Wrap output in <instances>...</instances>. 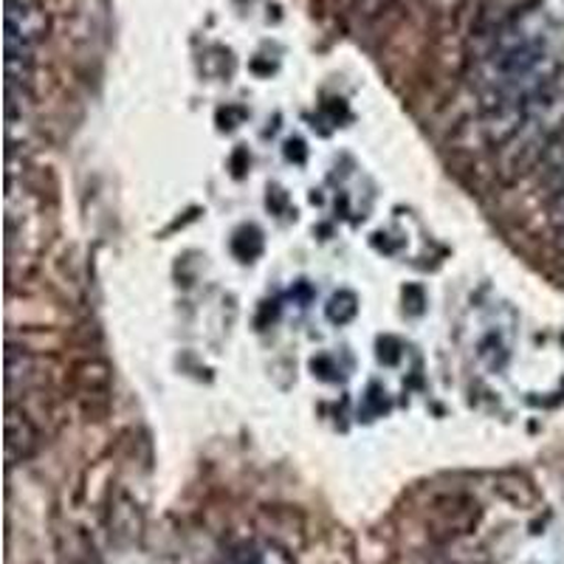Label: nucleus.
Listing matches in <instances>:
<instances>
[{
	"label": "nucleus",
	"mask_w": 564,
	"mask_h": 564,
	"mask_svg": "<svg viewBox=\"0 0 564 564\" xmlns=\"http://www.w3.org/2000/svg\"><path fill=\"white\" fill-rule=\"evenodd\" d=\"M558 133H564V68H558L556 77L528 99L525 122L497 153L500 178L511 184L533 173Z\"/></svg>",
	"instance_id": "f257e3e1"
},
{
	"label": "nucleus",
	"mask_w": 564,
	"mask_h": 564,
	"mask_svg": "<svg viewBox=\"0 0 564 564\" xmlns=\"http://www.w3.org/2000/svg\"><path fill=\"white\" fill-rule=\"evenodd\" d=\"M7 90H26L32 94L34 59H37L40 43L48 34V14L40 0H7Z\"/></svg>",
	"instance_id": "f03ea898"
},
{
	"label": "nucleus",
	"mask_w": 564,
	"mask_h": 564,
	"mask_svg": "<svg viewBox=\"0 0 564 564\" xmlns=\"http://www.w3.org/2000/svg\"><path fill=\"white\" fill-rule=\"evenodd\" d=\"M477 520H480V506H477L471 497L455 491V494H443L426 511V522H430V539L432 542H455V539L466 536V533L475 531Z\"/></svg>",
	"instance_id": "7ed1b4c3"
},
{
	"label": "nucleus",
	"mask_w": 564,
	"mask_h": 564,
	"mask_svg": "<svg viewBox=\"0 0 564 564\" xmlns=\"http://www.w3.org/2000/svg\"><path fill=\"white\" fill-rule=\"evenodd\" d=\"M110 384H113V379H110L108 361L90 359L79 367V372H77L79 401H83L85 412H88L90 417H99L108 412Z\"/></svg>",
	"instance_id": "20e7f679"
},
{
	"label": "nucleus",
	"mask_w": 564,
	"mask_h": 564,
	"mask_svg": "<svg viewBox=\"0 0 564 564\" xmlns=\"http://www.w3.org/2000/svg\"><path fill=\"white\" fill-rule=\"evenodd\" d=\"M40 432L32 417L18 404H7V460L9 466L26 463L37 452Z\"/></svg>",
	"instance_id": "39448f33"
},
{
	"label": "nucleus",
	"mask_w": 564,
	"mask_h": 564,
	"mask_svg": "<svg viewBox=\"0 0 564 564\" xmlns=\"http://www.w3.org/2000/svg\"><path fill=\"white\" fill-rule=\"evenodd\" d=\"M34 379H37V365H34V356L26 347L9 345L7 350V404H18V398L23 392L32 390Z\"/></svg>",
	"instance_id": "423d86ee"
},
{
	"label": "nucleus",
	"mask_w": 564,
	"mask_h": 564,
	"mask_svg": "<svg viewBox=\"0 0 564 564\" xmlns=\"http://www.w3.org/2000/svg\"><path fill=\"white\" fill-rule=\"evenodd\" d=\"M545 209H547V224H551L558 235H564V186L553 195V198L545 200Z\"/></svg>",
	"instance_id": "0eeeda50"
},
{
	"label": "nucleus",
	"mask_w": 564,
	"mask_h": 564,
	"mask_svg": "<svg viewBox=\"0 0 564 564\" xmlns=\"http://www.w3.org/2000/svg\"><path fill=\"white\" fill-rule=\"evenodd\" d=\"M352 314H356V300H352L350 294H341L330 302V316H334V319L345 322V319H350Z\"/></svg>",
	"instance_id": "6e6552de"
},
{
	"label": "nucleus",
	"mask_w": 564,
	"mask_h": 564,
	"mask_svg": "<svg viewBox=\"0 0 564 564\" xmlns=\"http://www.w3.org/2000/svg\"><path fill=\"white\" fill-rule=\"evenodd\" d=\"M558 238H564V235H558ZM562 249H564V240H562Z\"/></svg>",
	"instance_id": "1a4fd4ad"
}]
</instances>
